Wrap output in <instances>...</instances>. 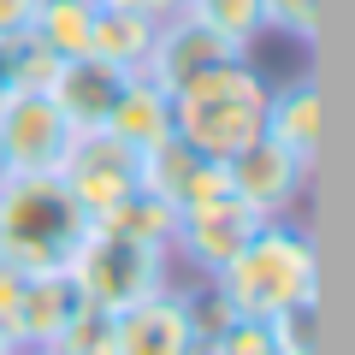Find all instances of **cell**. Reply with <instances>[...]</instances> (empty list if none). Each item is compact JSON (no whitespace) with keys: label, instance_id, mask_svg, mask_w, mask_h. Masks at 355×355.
<instances>
[{"label":"cell","instance_id":"cell-28","mask_svg":"<svg viewBox=\"0 0 355 355\" xmlns=\"http://www.w3.org/2000/svg\"><path fill=\"white\" fill-rule=\"evenodd\" d=\"M30 355H48V349H30Z\"/></svg>","mask_w":355,"mask_h":355},{"label":"cell","instance_id":"cell-9","mask_svg":"<svg viewBox=\"0 0 355 355\" xmlns=\"http://www.w3.org/2000/svg\"><path fill=\"white\" fill-rule=\"evenodd\" d=\"M266 219L254 214V207H243L237 196H214V202H196V207H178V225H172V254H184V261L202 272V279H214L219 266L231 261V254L243 249V243L261 231Z\"/></svg>","mask_w":355,"mask_h":355},{"label":"cell","instance_id":"cell-2","mask_svg":"<svg viewBox=\"0 0 355 355\" xmlns=\"http://www.w3.org/2000/svg\"><path fill=\"white\" fill-rule=\"evenodd\" d=\"M266 89L272 83L249 65V53L207 65L190 83L172 89V137H184L196 154H207V160H231L237 148H249V142L261 137Z\"/></svg>","mask_w":355,"mask_h":355},{"label":"cell","instance_id":"cell-19","mask_svg":"<svg viewBox=\"0 0 355 355\" xmlns=\"http://www.w3.org/2000/svg\"><path fill=\"white\" fill-rule=\"evenodd\" d=\"M196 160H202V154H196L184 137H166V142H154V148H142V190L166 196V202L178 207V196H184V184H190Z\"/></svg>","mask_w":355,"mask_h":355},{"label":"cell","instance_id":"cell-12","mask_svg":"<svg viewBox=\"0 0 355 355\" xmlns=\"http://www.w3.org/2000/svg\"><path fill=\"white\" fill-rule=\"evenodd\" d=\"M261 137L284 142L291 154H302L314 166L320 137H326V101H320V83L314 77H291V83L266 89V119H261Z\"/></svg>","mask_w":355,"mask_h":355},{"label":"cell","instance_id":"cell-11","mask_svg":"<svg viewBox=\"0 0 355 355\" xmlns=\"http://www.w3.org/2000/svg\"><path fill=\"white\" fill-rule=\"evenodd\" d=\"M237 53H249V48H237V42L202 30L196 18L172 12V18H160V36H154V53H148V65H142V77L172 95V89L190 83L196 71H207V65H219V60H237Z\"/></svg>","mask_w":355,"mask_h":355},{"label":"cell","instance_id":"cell-23","mask_svg":"<svg viewBox=\"0 0 355 355\" xmlns=\"http://www.w3.org/2000/svg\"><path fill=\"white\" fill-rule=\"evenodd\" d=\"M261 18L272 36H291V42L320 36V0H261Z\"/></svg>","mask_w":355,"mask_h":355},{"label":"cell","instance_id":"cell-3","mask_svg":"<svg viewBox=\"0 0 355 355\" xmlns=\"http://www.w3.org/2000/svg\"><path fill=\"white\" fill-rule=\"evenodd\" d=\"M89 219L60 190V178H6L0 184V261L18 272L71 266Z\"/></svg>","mask_w":355,"mask_h":355},{"label":"cell","instance_id":"cell-5","mask_svg":"<svg viewBox=\"0 0 355 355\" xmlns=\"http://www.w3.org/2000/svg\"><path fill=\"white\" fill-rule=\"evenodd\" d=\"M53 178L77 202V214L95 225L107 207H119L130 190H142V154L130 142H119L113 130H77Z\"/></svg>","mask_w":355,"mask_h":355},{"label":"cell","instance_id":"cell-8","mask_svg":"<svg viewBox=\"0 0 355 355\" xmlns=\"http://www.w3.org/2000/svg\"><path fill=\"white\" fill-rule=\"evenodd\" d=\"M308 172H314V166H308L302 154H291L284 142H272V137H254L249 148H237L225 160L231 196H237L243 207H254L261 219L291 214V207L302 202V190H308Z\"/></svg>","mask_w":355,"mask_h":355},{"label":"cell","instance_id":"cell-26","mask_svg":"<svg viewBox=\"0 0 355 355\" xmlns=\"http://www.w3.org/2000/svg\"><path fill=\"white\" fill-rule=\"evenodd\" d=\"M0 355H18V349H12V338H6V331H0Z\"/></svg>","mask_w":355,"mask_h":355},{"label":"cell","instance_id":"cell-24","mask_svg":"<svg viewBox=\"0 0 355 355\" xmlns=\"http://www.w3.org/2000/svg\"><path fill=\"white\" fill-rule=\"evenodd\" d=\"M42 0H0V42H12L30 30V18H36Z\"/></svg>","mask_w":355,"mask_h":355},{"label":"cell","instance_id":"cell-27","mask_svg":"<svg viewBox=\"0 0 355 355\" xmlns=\"http://www.w3.org/2000/svg\"><path fill=\"white\" fill-rule=\"evenodd\" d=\"M6 178H12V166H6V154H0V184H6Z\"/></svg>","mask_w":355,"mask_h":355},{"label":"cell","instance_id":"cell-21","mask_svg":"<svg viewBox=\"0 0 355 355\" xmlns=\"http://www.w3.org/2000/svg\"><path fill=\"white\" fill-rule=\"evenodd\" d=\"M113 343H119V314L83 302V308H77V320L48 343V355H113Z\"/></svg>","mask_w":355,"mask_h":355},{"label":"cell","instance_id":"cell-10","mask_svg":"<svg viewBox=\"0 0 355 355\" xmlns=\"http://www.w3.org/2000/svg\"><path fill=\"white\" fill-rule=\"evenodd\" d=\"M77 308H83V291H77V279L65 266L60 272H24V284L12 296V314L0 320V331L12 338L18 355H30V349H48L77 320Z\"/></svg>","mask_w":355,"mask_h":355},{"label":"cell","instance_id":"cell-4","mask_svg":"<svg viewBox=\"0 0 355 355\" xmlns=\"http://www.w3.org/2000/svg\"><path fill=\"white\" fill-rule=\"evenodd\" d=\"M166 261H172V249L125 243V237H113V231H95V225H89L65 272L77 279L83 302L107 308V314H125L130 302H142V296H154L166 284Z\"/></svg>","mask_w":355,"mask_h":355},{"label":"cell","instance_id":"cell-20","mask_svg":"<svg viewBox=\"0 0 355 355\" xmlns=\"http://www.w3.org/2000/svg\"><path fill=\"white\" fill-rule=\"evenodd\" d=\"M196 355H279L272 320H237V314H207L202 349Z\"/></svg>","mask_w":355,"mask_h":355},{"label":"cell","instance_id":"cell-1","mask_svg":"<svg viewBox=\"0 0 355 355\" xmlns=\"http://www.w3.org/2000/svg\"><path fill=\"white\" fill-rule=\"evenodd\" d=\"M291 308H320V254L308 231L266 219L214 279H207V314L237 320H279Z\"/></svg>","mask_w":355,"mask_h":355},{"label":"cell","instance_id":"cell-14","mask_svg":"<svg viewBox=\"0 0 355 355\" xmlns=\"http://www.w3.org/2000/svg\"><path fill=\"white\" fill-rule=\"evenodd\" d=\"M154 36H160V18L137 12V6H95V24H89V53L113 71H142L154 53Z\"/></svg>","mask_w":355,"mask_h":355},{"label":"cell","instance_id":"cell-6","mask_svg":"<svg viewBox=\"0 0 355 355\" xmlns=\"http://www.w3.org/2000/svg\"><path fill=\"white\" fill-rule=\"evenodd\" d=\"M71 119L60 113L48 89H6L0 95V154L12 178H53L71 148Z\"/></svg>","mask_w":355,"mask_h":355},{"label":"cell","instance_id":"cell-7","mask_svg":"<svg viewBox=\"0 0 355 355\" xmlns=\"http://www.w3.org/2000/svg\"><path fill=\"white\" fill-rule=\"evenodd\" d=\"M207 331V308L178 284H160L154 296L130 302L119 314V343L113 355H196Z\"/></svg>","mask_w":355,"mask_h":355},{"label":"cell","instance_id":"cell-16","mask_svg":"<svg viewBox=\"0 0 355 355\" xmlns=\"http://www.w3.org/2000/svg\"><path fill=\"white\" fill-rule=\"evenodd\" d=\"M172 225H178V207L154 190H130L119 207H107L95 219V231H113L125 243H148V249H172Z\"/></svg>","mask_w":355,"mask_h":355},{"label":"cell","instance_id":"cell-22","mask_svg":"<svg viewBox=\"0 0 355 355\" xmlns=\"http://www.w3.org/2000/svg\"><path fill=\"white\" fill-rule=\"evenodd\" d=\"M60 65H65V60H60L53 48H42L30 30L6 42V77H12V89H53Z\"/></svg>","mask_w":355,"mask_h":355},{"label":"cell","instance_id":"cell-13","mask_svg":"<svg viewBox=\"0 0 355 355\" xmlns=\"http://www.w3.org/2000/svg\"><path fill=\"white\" fill-rule=\"evenodd\" d=\"M119 89H125V71H113V65H101L95 53H77V60L60 65V77H53V101H60V113L71 119V130H101L107 113H113Z\"/></svg>","mask_w":355,"mask_h":355},{"label":"cell","instance_id":"cell-18","mask_svg":"<svg viewBox=\"0 0 355 355\" xmlns=\"http://www.w3.org/2000/svg\"><path fill=\"white\" fill-rule=\"evenodd\" d=\"M184 18H196L202 30L237 42V48H254V36L266 30L261 0H184Z\"/></svg>","mask_w":355,"mask_h":355},{"label":"cell","instance_id":"cell-17","mask_svg":"<svg viewBox=\"0 0 355 355\" xmlns=\"http://www.w3.org/2000/svg\"><path fill=\"white\" fill-rule=\"evenodd\" d=\"M89 24H95V0H42L30 18V36L60 60H77V53H89Z\"/></svg>","mask_w":355,"mask_h":355},{"label":"cell","instance_id":"cell-25","mask_svg":"<svg viewBox=\"0 0 355 355\" xmlns=\"http://www.w3.org/2000/svg\"><path fill=\"white\" fill-rule=\"evenodd\" d=\"M12 89V77H6V42H0V95Z\"/></svg>","mask_w":355,"mask_h":355},{"label":"cell","instance_id":"cell-15","mask_svg":"<svg viewBox=\"0 0 355 355\" xmlns=\"http://www.w3.org/2000/svg\"><path fill=\"white\" fill-rule=\"evenodd\" d=\"M101 130H113V137H119V142H130L137 154H142V148H154V142L172 137V95H166L160 83H148L142 71H130Z\"/></svg>","mask_w":355,"mask_h":355}]
</instances>
